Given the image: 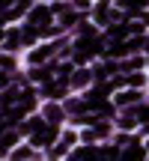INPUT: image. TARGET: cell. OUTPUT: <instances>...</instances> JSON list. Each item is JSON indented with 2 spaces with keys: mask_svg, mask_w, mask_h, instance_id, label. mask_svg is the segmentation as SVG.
I'll return each instance as SVG.
<instances>
[{
  "mask_svg": "<svg viewBox=\"0 0 149 161\" xmlns=\"http://www.w3.org/2000/svg\"><path fill=\"white\" fill-rule=\"evenodd\" d=\"M72 80H74V84H86V80H90V72H78Z\"/></svg>",
  "mask_w": 149,
  "mask_h": 161,
  "instance_id": "9c48e42d",
  "label": "cell"
},
{
  "mask_svg": "<svg viewBox=\"0 0 149 161\" xmlns=\"http://www.w3.org/2000/svg\"><path fill=\"white\" fill-rule=\"evenodd\" d=\"M33 78H36V80H48V78H51V72H48V69H42V72L36 69V72H33Z\"/></svg>",
  "mask_w": 149,
  "mask_h": 161,
  "instance_id": "30bf717a",
  "label": "cell"
},
{
  "mask_svg": "<svg viewBox=\"0 0 149 161\" xmlns=\"http://www.w3.org/2000/svg\"><path fill=\"white\" fill-rule=\"evenodd\" d=\"M48 21H51V9H48V6H36V9H30V24H33V27H45Z\"/></svg>",
  "mask_w": 149,
  "mask_h": 161,
  "instance_id": "6da1fadb",
  "label": "cell"
},
{
  "mask_svg": "<svg viewBox=\"0 0 149 161\" xmlns=\"http://www.w3.org/2000/svg\"><path fill=\"white\" fill-rule=\"evenodd\" d=\"M119 125H122V128H131V125H134V119H131V116H125V119H119Z\"/></svg>",
  "mask_w": 149,
  "mask_h": 161,
  "instance_id": "7c38bea8",
  "label": "cell"
},
{
  "mask_svg": "<svg viewBox=\"0 0 149 161\" xmlns=\"http://www.w3.org/2000/svg\"><path fill=\"white\" fill-rule=\"evenodd\" d=\"M125 155H128V158H143L146 152L140 149V146H131V149H125Z\"/></svg>",
  "mask_w": 149,
  "mask_h": 161,
  "instance_id": "52a82bcc",
  "label": "cell"
},
{
  "mask_svg": "<svg viewBox=\"0 0 149 161\" xmlns=\"http://www.w3.org/2000/svg\"><path fill=\"white\" fill-rule=\"evenodd\" d=\"M21 39H24L21 33H9V36L3 39V48H6V51H15V48H18V42H21Z\"/></svg>",
  "mask_w": 149,
  "mask_h": 161,
  "instance_id": "3957f363",
  "label": "cell"
},
{
  "mask_svg": "<svg viewBox=\"0 0 149 161\" xmlns=\"http://www.w3.org/2000/svg\"><path fill=\"white\" fill-rule=\"evenodd\" d=\"M108 12H110V3H108V0H102V3L96 6V21H98V24H104V18H108Z\"/></svg>",
  "mask_w": 149,
  "mask_h": 161,
  "instance_id": "277c9868",
  "label": "cell"
},
{
  "mask_svg": "<svg viewBox=\"0 0 149 161\" xmlns=\"http://www.w3.org/2000/svg\"><path fill=\"white\" fill-rule=\"evenodd\" d=\"M54 51H57V42H54V45H45V48H39V51H33V63H39V60L51 57Z\"/></svg>",
  "mask_w": 149,
  "mask_h": 161,
  "instance_id": "7a4b0ae2",
  "label": "cell"
},
{
  "mask_svg": "<svg viewBox=\"0 0 149 161\" xmlns=\"http://www.w3.org/2000/svg\"><path fill=\"white\" fill-rule=\"evenodd\" d=\"M12 3V0H0V9H3V6H9Z\"/></svg>",
  "mask_w": 149,
  "mask_h": 161,
  "instance_id": "4fadbf2b",
  "label": "cell"
},
{
  "mask_svg": "<svg viewBox=\"0 0 149 161\" xmlns=\"http://www.w3.org/2000/svg\"><path fill=\"white\" fill-rule=\"evenodd\" d=\"M119 102H122V104H128V102H137V92H122V96H119Z\"/></svg>",
  "mask_w": 149,
  "mask_h": 161,
  "instance_id": "ba28073f",
  "label": "cell"
},
{
  "mask_svg": "<svg viewBox=\"0 0 149 161\" xmlns=\"http://www.w3.org/2000/svg\"><path fill=\"white\" fill-rule=\"evenodd\" d=\"M143 3H146V0H122V6H128V9H134V12L143 9Z\"/></svg>",
  "mask_w": 149,
  "mask_h": 161,
  "instance_id": "8992f818",
  "label": "cell"
},
{
  "mask_svg": "<svg viewBox=\"0 0 149 161\" xmlns=\"http://www.w3.org/2000/svg\"><path fill=\"white\" fill-rule=\"evenodd\" d=\"M48 119L57 122V119H60V110H57V108H51V110H48Z\"/></svg>",
  "mask_w": 149,
  "mask_h": 161,
  "instance_id": "8fae6325",
  "label": "cell"
},
{
  "mask_svg": "<svg viewBox=\"0 0 149 161\" xmlns=\"http://www.w3.org/2000/svg\"><path fill=\"white\" fill-rule=\"evenodd\" d=\"M0 42H3V33H0Z\"/></svg>",
  "mask_w": 149,
  "mask_h": 161,
  "instance_id": "5bb4252c",
  "label": "cell"
},
{
  "mask_svg": "<svg viewBox=\"0 0 149 161\" xmlns=\"http://www.w3.org/2000/svg\"><path fill=\"white\" fill-rule=\"evenodd\" d=\"M45 96H48V98H60V96H63V86H60V84H51V86L45 90Z\"/></svg>",
  "mask_w": 149,
  "mask_h": 161,
  "instance_id": "5b68a950",
  "label": "cell"
}]
</instances>
